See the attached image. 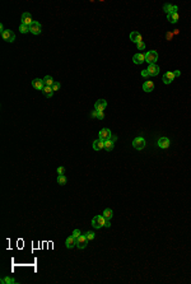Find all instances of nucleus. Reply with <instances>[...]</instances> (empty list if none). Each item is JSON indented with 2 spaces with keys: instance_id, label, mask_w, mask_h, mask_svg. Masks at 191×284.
Returning <instances> with one entry per match:
<instances>
[{
  "instance_id": "nucleus-38",
  "label": "nucleus",
  "mask_w": 191,
  "mask_h": 284,
  "mask_svg": "<svg viewBox=\"0 0 191 284\" xmlns=\"http://www.w3.org/2000/svg\"><path fill=\"white\" fill-rule=\"evenodd\" d=\"M97 114H98V112H97V111H94V112H92V117H97Z\"/></svg>"
},
{
  "instance_id": "nucleus-19",
  "label": "nucleus",
  "mask_w": 191,
  "mask_h": 284,
  "mask_svg": "<svg viewBox=\"0 0 191 284\" xmlns=\"http://www.w3.org/2000/svg\"><path fill=\"white\" fill-rule=\"evenodd\" d=\"M93 149L94 151H101V149H105V142L97 139V140L93 142Z\"/></svg>"
},
{
  "instance_id": "nucleus-5",
  "label": "nucleus",
  "mask_w": 191,
  "mask_h": 284,
  "mask_svg": "<svg viewBox=\"0 0 191 284\" xmlns=\"http://www.w3.org/2000/svg\"><path fill=\"white\" fill-rule=\"evenodd\" d=\"M98 136H99L101 140L106 142V140H110V139H111V136H112V133H111L110 129H102V130L99 131Z\"/></svg>"
},
{
  "instance_id": "nucleus-39",
  "label": "nucleus",
  "mask_w": 191,
  "mask_h": 284,
  "mask_svg": "<svg viewBox=\"0 0 191 284\" xmlns=\"http://www.w3.org/2000/svg\"><path fill=\"white\" fill-rule=\"evenodd\" d=\"M116 139H117V138H116V136H111V140H112V142H114V143H115V142H116Z\"/></svg>"
},
{
  "instance_id": "nucleus-29",
  "label": "nucleus",
  "mask_w": 191,
  "mask_h": 284,
  "mask_svg": "<svg viewBox=\"0 0 191 284\" xmlns=\"http://www.w3.org/2000/svg\"><path fill=\"white\" fill-rule=\"evenodd\" d=\"M60 87H61V85H60L59 82H55L54 84H52V89H54V92H57V90L60 89Z\"/></svg>"
},
{
  "instance_id": "nucleus-28",
  "label": "nucleus",
  "mask_w": 191,
  "mask_h": 284,
  "mask_svg": "<svg viewBox=\"0 0 191 284\" xmlns=\"http://www.w3.org/2000/svg\"><path fill=\"white\" fill-rule=\"evenodd\" d=\"M94 236H96L94 232H87V233H86V237L88 238V241H92V240L94 238Z\"/></svg>"
},
{
  "instance_id": "nucleus-8",
  "label": "nucleus",
  "mask_w": 191,
  "mask_h": 284,
  "mask_svg": "<svg viewBox=\"0 0 191 284\" xmlns=\"http://www.w3.org/2000/svg\"><path fill=\"white\" fill-rule=\"evenodd\" d=\"M147 70H148V73H149L150 77H156V75H158V74H159V66L156 65V64H150V65L148 66Z\"/></svg>"
},
{
  "instance_id": "nucleus-27",
  "label": "nucleus",
  "mask_w": 191,
  "mask_h": 284,
  "mask_svg": "<svg viewBox=\"0 0 191 284\" xmlns=\"http://www.w3.org/2000/svg\"><path fill=\"white\" fill-rule=\"evenodd\" d=\"M19 31H20V33H27V32L29 31V27H28V26H26V24H22V23H20V26H19Z\"/></svg>"
},
{
  "instance_id": "nucleus-36",
  "label": "nucleus",
  "mask_w": 191,
  "mask_h": 284,
  "mask_svg": "<svg viewBox=\"0 0 191 284\" xmlns=\"http://www.w3.org/2000/svg\"><path fill=\"white\" fill-rule=\"evenodd\" d=\"M180 74H181V72H180V70H174V72H173L174 78H176V77H180Z\"/></svg>"
},
{
  "instance_id": "nucleus-4",
  "label": "nucleus",
  "mask_w": 191,
  "mask_h": 284,
  "mask_svg": "<svg viewBox=\"0 0 191 284\" xmlns=\"http://www.w3.org/2000/svg\"><path fill=\"white\" fill-rule=\"evenodd\" d=\"M87 245H88V238L86 236L80 234L79 237H77V247L78 249H86Z\"/></svg>"
},
{
  "instance_id": "nucleus-35",
  "label": "nucleus",
  "mask_w": 191,
  "mask_h": 284,
  "mask_svg": "<svg viewBox=\"0 0 191 284\" xmlns=\"http://www.w3.org/2000/svg\"><path fill=\"white\" fill-rule=\"evenodd\" d=\"M110 226H111V222H110V219H106V222H105V227L110 228Z\"/></svg>"
},
{
  "instance_id": "nucleus-26",
  "label": "nucleus",
  "mask_w": 191,
  "mask_h": 284,
  "mask_svg": "<svg viewBox=\"0 0 191 284\" xmlns=\"http://www.w3.org/2000/svg\"><path fill=\"white\" fill-rule=\"evenodd\" d=\"M112 215H114V212L111 210V209H106V210L103 212V217L106 219H111V218H112Z\"/></svg>"
},
{
  "instance_id": "nucleus-31",
  "label": "nucleus",
  "mask_w": 191,
  "mask_h": 284,
  "mask_svg": "<svg viewBox=\"0 0 191 284\" xmlns=\"http://www.w3.org/2000/svg\"><path fill=\"white\" fill-rule=\"evenodd\" d=\"M80 234H82V233H80V231H79V229H75V231L73 232V236H74V237H75V238H77V237H79V236H80Z\"/></svg>"
},
{
  "instance_id": "nucleus-21",
  "label": "nucleus",
  "mask_w": 191,
  "mask_h": 284,
  "mask_svg": "<svg viewBox=\"0 0 191 284\" xmlns=\"http://www.w3.org/2000/svg\"><path fill=\"white\" fill-rule=\"evenodd\" d=\"M178 13H171V14H167V19H168V22H171V23H176L177 20H178Z\"/></svg>"
},
{
  "instance_id": "nucleus-32",
  "label": "nucleus",
  "mask_w": 191,
  "mask_h": 284,
  "mask_svg": "<svg viewBox=\"0 0 191 284\" xmlns=\"http://www.w3.org/2000/svg\"><path fill=\"white\" fill-rule=\"evenodd\" d=\"M141 77H143V78H148V77H150V75H149V73H148V70H143V72H141Z\"/></svg>"
},
{
  "instance_id": "nucleus-12",
  "label": "nucleus",
  "mask_w": 191,
  "mask_h": 284,
  "mask_svg": "<svg viewBox=\"0 0 191 284\" xmlns=\"http://www.w3.org/2000/svg\"><path fill=\"white\" fill-rule=\"evenodd\" d=\"M169 144H171V142H169L168 138H161V139H158V147H159V148L167 149V148L169 147Z\"/></svg>"
},
{
  "instance_id": "nucleus-2",
  "label": "nucleus",
  "mask_w": 191,
  "mask_h": 284,
  "mask_svg": "<svg viewBox=\"0 0 191 284\" xmlns=\"http://www.w3.org/2000/svg\"><path fill=\"white\" fill-rule=\"evenodd\" d=\"M158 60V53L157 51H148L145 53V61L149 64H156V61Z\"/></svg>"
},
{
  "instance_id": "nucleus-22",
  "label": "nucleus",
  "mask_w": 191,
  "mask_h": 284,
  "mask_svg": "<svg viewBox=\"0 0 191 284\" xmlns=\"http://www.w3.org/2000/svg\"><path fill=\"white\" fill-rule=\"evenodd\" d=\"M114 149V142L111 140H106L105 142V151H107V152H111Z\"/></svg>"
},
{
  "instance_id": "nucleus-24",
  "label": "nucleus",
  "mask_w": 191,
  "mask_h": 284,
  "mask_svg": "<svg viewBox=\"0 0 191 284\" xmlns=\"http://www.w3.org/2000/svg\"><path fill=\"white\" fill-rule=\"evenodd\" d=\"M2 283H7V284H15L17 283V280L14 279V278H10V276H7V278H4V279H2Z\"/></svg>"
},
{
  "instance_id": "nucleus-9",
  "label": "nucleus",
  "mask_w": 191,
  "mask_h": 284,
  "mask_svg": "<svg viewBox=\"0 0 191 284\" xmlns=\"http://www.w3.org/2000/svg\"><path fill=\"white\" fill-rule=\"evenodd\" d=\"M29 32L33 35H40L41 33V24L38 22H33L29 26Z\"/></svg>"
},
{
  "instance_id": "nucleus-14",
  "label": "nucleus",
  "mask_w": 191,
  "mask_h": 284,
  "mask_svg": "<svg viewBox=\"0 0 191 284\" xmlns=\"http://www.w3.org/2000/svg\"><path fill=\"white\" fill-rule=\"evenodd\" d=\"M162 79H163V83H164V84H169V83H172V82H173V79H174L173 72H167V73L163 75Z\"/></svg>"
},
{
  "instance_id": "nucleus-17",
  "label": "nucleus",
  "mask_w": 191,
  "mask_h": 284,
  "mask_svg": "<svg viewBox=\"0 0 191 284\" xmlns=\"http://www.w3.org/2000/svg\"><path fill=\"white\" fill-rule=\"evenodd\" d=\"M163 10L166 12L167 14H171V13H177V10L178 8L176 7V5H171V4H166L163 7Z\"/></svg>"
},
{
  "instance_id": "nucleus-33",
  "label": "nucleus",
  "mask_w": 191,
  "mask_h": 284,
  "mask_svg": "<svg viewBox=\"0 0 191 284\" xmlns=\"http://www.w3.org/2000/svg\"><path fill=\"white\" fill-rule=\"evenodd\" d=\"M57 173H59V175H64V173H65V168H64V167H59V168H57Z\"/></svg>"
},
{
  "instance_id": "nucleus-16",
  "label": "nucleus",
  "mask_w": 191,
  "mask_h": 284,
  "mask_svg": "<svg viewBox=\"0 0 191 284\" xmlns=\"http://www.w3.org/2000/svg\"><path fill=\"white\" fill-rule=\"evenodd\" d=\"M132 61H134L135 64H143L145 61V55L144 53H141V52L135 53L134 57H132Z\"/></svg>"
},
{
  "instance_id": "nucleus-3",
  "label": "nucleus",
  "mask_w": 191,
  "mask_h": 284,
  "mask_svg": "<svg viewBox=\"0 0 191 284\" xmlns=\"http://www.w3.org/2000/svg\"><path fill=\"white\" fill-rule=\"evenodd\" d=\"M132 147H134L135 149H138V151H141V149H144L145 147V139L144 138H135L134 140H132Z\"/></svg>"
},
{
  "instance_id": "nucleus-15",
  "label": "nucleus",
  "mask_w": 191,
  "mask_h": 284,
  "mask_svg": "<svg viewBox=\"0 0 191 284\" xmlns=\"http://www.w3.org/2000/svg\"><path fill=\"white\" fill-rule=\"evenodd\" d=\"M130 40L132 41V42H135V44H139V42H141V35L139 33V32H136V31H134V32H131L130 33Z\"/></svg>"
},
{
  "instance_id": "nucleus-23",
  "label": "nucleus",
  "mask_w": 191,
  "mask_h": 284,
  "mask_svg": "<svg viewBox=\"0 0 191 284\" xmlns=\"http://www.w3.org/2000/svg\"><path fill=\"white\" fill-rule=\"evenodd\" d=\"M44 83H45V85H50V87H52V84H54L55 82H54V79H52L51 75H46L44 78Z\"/></svg>"
},
{
  "instance_id": "nucleus-20",
  "label": "nucleus",
  "mask_w": 191,
  "mask_h": 284,
  "mask_svg": "<svg viewBox=\"0 0 191 284\" xmlns=\"http://www.w3.org/2000/svg\"><path fill=\"white\" fill-rule=\"evenodd\" d=\"M42 92H44V94L46 96V97H52L54 89H52V87H50V85H45L44 89H42Z\"/></svg>"
},
{
  "instance_id": "nucleus-37",
  "label": "nucleus",
  "mask_w": 191,
  "mask_h": 284,
  "mask_svg": "<svg viewBox=\"0 0 191 284\" xmlns=\"http://www.w3.org/2000/svg\"><path fill=\"white\" fill-rule=\"evenodd\" d=\"M172 37H173V35H172V33H167V38H168V40H171Z\"/></svg>"
},
{
  "instance_id": "nucleus-30",
  "label": "nucleus",
  "mask_w": 191,
  "mask_h": 284,
  "mask_svg": "<svg viewBox=\"0 0 191 284\" xmlns=\"http://www.w3.org/2000/svg\"><path fill=\"white\" fill-rule=\"evenodd\" d=\"M136 46H138V50H140V51L145 49V44H144V42H143V41H141V42H139V44H136Z\"/></svg>"
},
{
  "instance_id": "nucleus-11",
  "label": "nucleus",
  "mask_w": 191,
  "mask_h": 284,
  "mask_svg": "<svg viewBox=\"0 0 191 284\" xmlns=\"http://www.w3.org/2000/svg\"><path fill=\"white\" fill-rule=\"evenodd\" d=\"M33 23V19H32V15L31 13H23L22 15V24H26V26H31Z\"/></svg>"
},
{
  "instance_id": "nucleus-7",
  "label": "nucleus",
  "mask_w": 191,
  "mask_h": 284,
  "mask_svg": "<svg viewBox=\"0 0 191 284\" xmlns=\"http://www.w3.org/2000/svg\"><path fill=\"white\" fill-rule=\"evenodd\" d=\"M107 107V102L106 99H98L97 102L94 103V110L97 112H103V110Z\"/></svg>"
},
{
  "instance_id": "nucleus-18",
  "label": "nucleus",
  "mask_w": 191,
  "mask_h": 284,
  "mask_svg": "<svg viewBox=\"0 0 191 284\" xmlns=\"http://www.w3.org/2000/svg\"><path fill=\"white\" fill-rule=\"evenodd\" d=\"M65 245H66V247H68V249H73L74 246H77V238L71 234L70 237H68V238H66Z\"/></svg>"
},
{
  "instance_id": "nucleus-6",
  "label": "nucleus",
  "mask_w": 191,
  "mask_h": 284,
  "mask_svg": "<svg viewBox=\"0 0 191 284\" xmlns=\"http://www.w3.org/2000/svg\"><path fill=\"white\" fill-rule=\"evenodd\" d=\"M2 36H3V38L5 41H8V42H13L15 40V33L13 31H10V29H5L2 33Z\"/></svg>"
},
{
  "instance_id": "nucleus-13",
  "label": "nucleus",
  "mask_w": 191,
  "mask_h": 284,
  "mask_svg": "<svg viewBox=\"0 0 191 284\" xmlns=\"http://www.w3.org/2000/svg\"><path fill=\"white\" fill-rule=\"evenodd\" d=\"M143 89H144V92H147V93L153 92V89H154V83H153L152 80H147V82H144V84H143Z\"/></svg>"
},
{
  "instance_id": "nucleus-1",
  "label": "nucleus",
  "mask_w": 191,
  "mask_h": 284,
  "mask_svg": "<svg viewBox=\"0 0 191 284\" xmlns=\"http://www.w3.org/2000/svg\"><path fill=\"white\" fill-rule=\"evenodd\" d=\"M105 222H106V218H105L103 215H96V217H93V219H92V226H93L94 228L99 229V228L105 227Z\"/></svg>"
},
{
  "instance_id": "nucleus-10",
  "label": "nucleus",
  "mask_w": 191,
  "mask_h": 284,
  "mask_svg": "<svg viewBox=\"0 0 191 284\" xmlns=\"http://www.w3.org/2000/svg\"><path fill=\"white\" fill-rule=\"evenodd\" d=\"M32 87L35 89H38V90H42L45 87V83H44V79H33L32 80Z\"/></svg>"
},
{
  "instance_id": "nucleus-25",
  "label": "nucleus",
  "mask_w": 191,
  "mask_h": 284,
  "mask_svg": "<svg viewBox=\"0 0 191 284\" xmlns=\"http://www.w3.org/2000/svg\"><path fill=\"white\" fill-rule=\"evenodd\" d=\"M57 184H59V185H65L66 184V177H65V176H64V175H59V176H57Z\"/></svg>"
},
{
  "instance_id": "nucleus-34",
  "label": "nucleus",
  "mask_w": 191,
  "mask_h": 284,
  "mask_svg": "<svg viewBox=\"0 0 191 284\" xmlns=\"http://www.w3.org/2000/svg\"><path fill=\"white\" fill-rule=\"evenodd\" d=\"M105 117V115H103V112H98L97 114V119H99V120H102Z\"/></svg>"
}]
</instances>
